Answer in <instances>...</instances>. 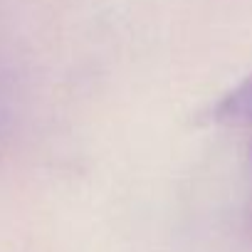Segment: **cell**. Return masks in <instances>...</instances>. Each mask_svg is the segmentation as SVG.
<instances>
[{
    "label": "cell",
    "instance_id": "6da1fadb",
    "mask_svg": "<svg viewBox=\"0 0 252 252\" xmlns=\"http://www.w3.org/2000/svg\"><path fill=\"white\" fill-rule=\"evenodd\" d=\"M213 119L227 126H252V77L220 99Z\"/></svg>",
    "mask_w": 252,
    "mask_h": 252
}]
</instances>
